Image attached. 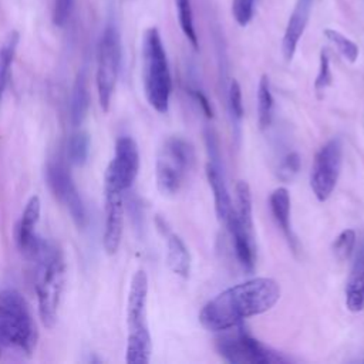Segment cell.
I'll return each instance as SVG.
<instances>
[{
    "instance_id": "cell-21",
    "label": "cell",
    "mask_w": 364,
    "mask_h": 364,
    "mask_svg": "<svg viewBox=\"0 0 364 364\" xmlns=\"http://www.w3.org/2000/svg\"><path fill=\"white\" fill-rule=\"evenodd\" d=\"M17 44H18V33L11 31L9 33V36L6 37V40L0 47V101L10 77V70L16 55Z\"/></svg>"
},
{
    "instance_id": "cell-29",
    "label": "cell",
    "mask_w": 364,
    "mask_h": 364,
    "mask_svg": "<svg viewBox=\"0 0 364 364\" xmlns=\"http://www.w3.org/2000/svg\"><path fill=\"white\" fill-rule=\"evenodd\" d=\"M255 0H233L232 1V14L236 23L240 27H245L250 23L253 16Z\"/></svg>"
},
{
    "instance_id": "cell-18",
    "label": "cell",
    "mask_w": 364,
    "mask_h": 364,
    "mask_svg": "<svg viewBox=\"0 0 364 364\" xmlns=\"http://www.w3.org/2000/svg\"><path fill=\"white\" fill-rule=\"evenodd\" d=\"M346 306L353 313L364 310V247L360 250L348 274L346 289Z\"/></svg>"
},
{
    "instance_id": "cell-28",
    "label": "cell",
    "mask_w": 364,
    "mask_h": 364,
    "mask_svg": "<svg viewBox=\"0 0 364 364\" xmlns=\"http://www.w3.org/2000/svg\"><path fill=\"white\" fill-rule=\"evenodd\" d=\"M331 80H333V75L330 70V60L327 53L323 50L320 53V64H318L317 77L314 80V90L317 92H323L331 84Z\"/></svg>"
},
{
    "instance_id": "cell-2",
    "label": "cell",
    "mask_w": 364,
    "mask_h": 364,
    "mask_svg": "<svg viewBox=\"0 0 364 364\" xmlns=\"http://www.w3.org/2000/svg\"><path fill=\"white\" fill-rule=\"evenodd\" d=\"M31 257L36 260L34 287L37 294L38 316L41 323L51 328L57 321L58 307L64 290V256L55 243L41 239Z\"/></svg>"
},
{
    "instance_id": "cell-5",
    "label": "cell",
    "mask_w": 364,
    "mask_h": 364,
    "mask_svg": "<svg viewBox=\"0 0 364 364\" xmlns=\"http://www.w3.org/2000/svg\"><path fill=\"white\" fill-rule=\"evenodd\" d=\"M146 300L148 276L139 269L131 279L127 300L128 338L125 361L129 364H146L151 360L152 340L146 323Z\"/></svg>"
},
{
    "instance_id": "cell-4",
    "label": "cell",
    "mask_w": 364,
    "mask_h": 364,
    "mask_svg": "<svg viewBox=\"0 0 364 364\" xmlns=\"http://www.w3.org/2000/svg\"><path fill=\"white\" fill-rule=\"evenodd\" d=\"M38 341V330L31 310L16 289L0 291V344L31 354Z\"/></svg>"
},
{
    "instance_id": "cell-20",
    "label": "cell",
    "mask_w": 364,
    "mask_h": 364,
    "mask_svg": "<svg viewBox=\"0 0 364 364\" xmlns=\"http://www.w3.org/2000/svg\"><path fill=\"white\" fill-rule=\"evenodd\" d=\"M90 107V94L87 88V81L82 74H78L70 97V119L74 127L82 124L87 117Z\"/></svg>"
},
{
    "instance_id": "cell-17",
    "label": "cell",
    "mask_w": 364,
    "mask_h": 364,
    "mask_svg": "<svg viewBox=\"0 0 364 364\" xmlns=\"http://www.w3.org/2000/svg\"><path fill=\"white\" fill-rule=\"evenodd\" d=\"M206 172V179L209 182V186L213 193V200H215V212L216 216L220 222H226L229 215L233 210V203L230 199V195L228 192L223 175L220 172L219 165L215 161H209L205 168Z\"/></svg>"
},
{
    "instance_id": "cell-10",
    "label": "cell",
    "mask_w": 364,
    "mask_h": 364,
    "mask_svg": "<svg viewBox=\"0 0 364 364\" xmlns=\"http://www.w3.org/2000/svg\"><path fill=\"white\" fill-rule=\"evenodd\" d=\"M343 164V144L340 138L327 141L316 154L310 169V188L318 202H326L338 181Z\"/></svg>"
},
{
    "instance_id": "cell-12",
    "label": "cell",
    "mask_w": 364,
    "mask_h": 364,
    "mask_svg": "<svg viewBox=\"0 0 364 364\" xmlns=\"http://www.w3.org/2000/svg\"><path fill=\"white\" fill-rule=\"evenodd\" d=\"M104 192L105 219L102 245L107 255H115L119 249L124 230V192L109 183H104Z\"/></svg>"
},
{
    "instance_id": "cell-22",
    "label": "cell",
    "mask_w": 364,
    "mask_h": 364,
    "mask_svg": "<svg viewBox=\"0 0 364 364\" xmlns=\"http://www.w3.org/2000/svg\"><path fill=\"white\" fill-rule=\"evenodd\" d=\"M273 95L267 75H262L257 87V121L260 129H266L273 118Z\"/></svg>"
},
{
    "instance_id": "cell-11",
    "label": "cell",
    "mask_w": 364,
    "mask_h": 364,
    "mask_svg": "<svg viewBox=\"0 0 364 364\" xmlns=\"http://www.w3.org/2000/svg\"><path fill=\"white\" fill-rule=\"evenodd\" d=\"M139 171V151L136 142L131 136H119L115 141L114 156L109 161L105 175L104 183H109L119 191H128Z\"/></svg>"
},
{
    "instance_id": "cell-6",
    "label": "cell",
    "mask_w": 364,
    "mask_h": 364,
    "mask_svg": "<svg viewBox=\"0 0 364 364\" xmlns=\"http://www.w3.org/2000/svg\"><path fill=\"white\" fill-rule=\"evenodd\" d=\"M195 165L193 146L181 136L164 141L155 166L156 186L164 195H175L183 186Z\"/></svg>"
},
{
    "instance_id": "cell-31",
    "label": "cell",
    "mask_w": 364,
    "mask_h": 364,
    "mask_svg": "<svg viewBox=\"0 0 364 364\" xmlns=\"http://www.w3.org/2000/svg\"><path fill=\"white\" fill-rule=\"evenodd\" d=\"M73 3L74 0H55L54 11H53V20L55 26L61 27L67 23L73 10Z\"/></svg>"
},
{
    "instance_id": "cell-1",
    "label": "cell",
    "mask_w": 364,
    "mask_h": 364,
    "mask_svg": "<svg viewBox=\"0 0 364 364\" xmlns=\"http://www.w3.org/2000/svg\"><path fill=\"white\" fill-rule=\"evenodd\" d=\"M280 299V286L270 277H255L232 286L209 300L199 313V323L209 331H226L245 318L269 311Z\"/></svg>"
},
{
    "instance_id": "cell-32",
    "label": "cell",
    "mask_w": 364,
    "mask_h": 364,
    "mask_svg": "<svg viewBox=\"0 0 364 364\" xmlns=\"http://www.w3.org/2000/svg\"><path fill=\"white\" fill-rule=\"evenodd\" d=\"M191 94L193 95V98L198 101V104L200 105V109L203 111V114L206 115V118H212L213 117V109L210 107V102L208 101V98L205 97L203 92H200L199 90H191Z\"/></svg>"
},
{
    "instance_id": "cell-24",
    "label": "cell",
    "mask_w": 364,
    "mask_h": 364,
    "mask_svg": "<svg viewBox=\"0 0 364 364\" xmlns=\"http://www.w3.org/2000/svg\"><path fill=\"white\" fill-rule=\"evenodd\" d=\"M175 6H176V10H178L179 26L183 31L185 37L188 38L191 46L195 50H198L199 48V41H198V34H196L195 24H193V13H192L191 0H175Z\"/></svg>"
},
{
    "instance_id": "cell-25",
    "label": "cell",
    "mask_w": 364,
    "mask_h": 364,
    "mask_svg": "<svg viewBox=\"0 0 364 364\" xmlns=\"http://www.w3.org/2000/svg\"><path fill=\"white\" fill-rule=\"evenodd\" d=\"M324 36L348 63L357 61L360 50H358V46L353 40H350L348 37H346L344 34H341L340 31H337L334 28H326Z\"/></svg>"
},
{
    "instance_id": "cell-14",
    "label": "cell",
    "mask_w": 364,
    "mask_h": 364,
    "mask_svg": "<svg viewBox=\"0 0 364 364\" xmlns=\"http://www.w3.org/2000/svg\"><path fill=\"white\" fill-rule=\"evenodd\" d=\"M311 7H313V0L296 1V6L289 17V21L283 34V40H282V53L286 61H291V58L294 57L299 41L309 23Z\"/></svg>"
},
{
    "instance_id": "cell-27",
    "label": "cell",
    "mask_w": 364,
    "mask_h": 364,
    "mask_svg": "<svg viewBox=\"0 0 364 364\" xmlns=\"http://www.w3.org/2000/svg\"><path fill=\"white\" fill-rule=\"evenodd\" d=\"M300 171V156L297 152L287 154L277 166V176L283 182H290Z\"/></svg>"
},
{
    "instance_id": "cell-16",
    "label": "cell",
    "mask_w": 364,
    "mask_h": 364,
    "mask_svg": "<svg viewBox=\"0 0 364 364\" xmlns=\"http://www.w3.org/2000/svg\"><path fill=\"white\" fill-rule=\"evenodd\" d=\"M269 206L272 210V215L277 223V226L282 229L284 237L287 239V243L293 252H297V239L291 230L290 225V195L289 191L283 186L276 188L270 196H269Z\"/></svg>"
},
{
    "instance_id": "cell-30",
    "label": "cell",
    "mask_w": 364,
    "mask_h": 364,
    "mask_svg": "<svg viewBox=\"0 0 364 364\" xmlns=\"http://www.w3.org/2000/svg\"><path fill=\"white\" fill-rule=\"evenodd\" d=\"M229 108L233 119L239 122L243 117V102H242V90L236 80H232L229 85Z\"/></svg>"
},
{
    "instance_id": "cell-7",
    "label": "cell",
    "mask_w": 364,
    "mask_h": 364,
    "mask_svg": "<svg viewBox=\"0 0 364 364\" xmlns=\"http://www.w3.org/2000/svg\"><path fill=\"white\" fill-rule=\"evenodd\" d=\"M121 65V36L117 26L105 24L97 44L95 84L98 102L104 112L109 109Z\"/></svg>"
},
{
    "instance_id": "cell-26",
    "label": "cell",
    "mask_w": 364,
    "mask_h": 364,
    "mask_svg": "<svg viewBox=\"0 0 364 364\" xmlns=\"http://www.w3.org/2000/svg\"><path fill=\"white\" fill-rule=\"evenodd\" d=\"M355 239V232L353 229H344L343 232H340L331 245V252L334 257L340 262L348 260L354 252Z\"/></svg>"
},
{
    "instance_id": "cell-13",
    "label": "cell",
    "mask_w": 364,
    "mask_h": 364,
    "mask_svg": "<svg viewBox=\"0 0 364 364\" xmlns=\"http://www.w3.org/2000/svg\"><path fill=\"white\" fill-rule=\"evenodd\" d=\"M40 212H41L40 198L37 195H33L24 206V210L21 213V218L16 230L18 249L26 256H30V257L34 255L41 240V237H38L36 233V226L40 220Z\"/></svg>"
},
{
    "instance_id": "cell-15",
    "label": "cell",
    "mask_w": 364,
    "mask_h": 364,
    "mask_svg": "<svg viewBox=\"0 0 364 364\" xmlns=\"http://www.w3.org/2000/svg\"><path fill=\"white\" fill-rule=\"evenodd\" d=\"M156 226L162 230L164 236L166 237V263L169 269L183 279L189 277L191 255L185 242L176 233L169 232V229L161 218H156Z\"/></svg>"
},
{
    "instance_id": "cell-33",
    "label": "cell",
    "mask_w": 364,
    "mask_h": 364,
    "mask_svg": "<svg viewBox=\"0 0 364 364\" xmlns=\"http://www.w3.org/2000/svg\"><path fill=\"white\" fill-rule=\"evenodd\" d=\"M1 348H3V346L0 344V355H1Z\"/></svg>"
},
{
    "instance_id": "cell-3",
    "label": "cell",
    "mask_w": 364,
    "mask_h": 364,
    "mask_svg": "<svg viewBox=\"0 0 364 364\" xmlns=\"http://www.w3.org/2000/svg\"><path fill=\"white\" fill-rule=\"evenodd\" d=\"M142 82L148 104L159 114L168 112L172 80L166 51L156 27H149L144 34Z\"/></svg>"
},
{
    "instance_id": "cell-23",
    "label": "cell",
    "mask_w": 364,
    "mask_h": 364,
    "mask_svg": "<svg viewBox=\"0 0 364 364\" xmlns=\"http://www.w3.org/2000/svg\"><path fill=\"white\" fill-rule=\"evenodd\" d=\"M90 136L85 131H75L67 142V159L70 164L81 166L87 162L90 154Z\"/></svg>"
},
{
    "instance_id": "cell-9",
    "label": "cell",
    "mask_w": 364,
    "mask_h": 364,
    "mask_svg": "<svg viewBox=\"0 0 364 364\" xmlns=\"http://www.w3.org/2000/svg\"><path fill=\"white\" fill-rule=\"evenodd\" d=\"M46 179L51 193L65 208L73 222L81 229L85 228L88 219L85 205L67 164L61 158H53L47 162Z\"/></svg>"
},
{
    "instance_id": "cell-19",
    "label": "cell",
    "mask_w": 364,
    "mask_h": 364,
    "mask_svg": "<svg viewBox=\"0 0 364 364\" xmlns=\"http://www.w3.org/2000/svg\"><path fill=\"white\" fill-rule=\"evenodd\" d=\"M236 205L233 206V216L240 228L253 236V215H252V192L246 181H237L235 186Z\"/></svg>"
},
{
    "instance_id": "cell-8",
    "label": "cell",
    "mask_w": 364,
    "mask_h": 364,
    "mask_svg": "<svg viewBox=\"0 0 364 364\" xmlns=\"http://www.w3.org/2000/svg\"><path fill=\"white\" fill-rule=\"evenodd\" d=\"M233 334H225L216 340V351L232 364H270L287 363L289 360L264 346L243 330V324L236 326Z\"/></svg>"
}]
</instances>
